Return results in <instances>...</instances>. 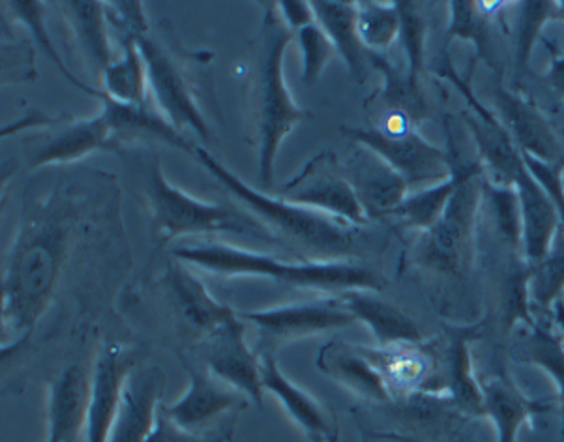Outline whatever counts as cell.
Returning <instances> with one entry per match:
<instances>
[{
	"label": "cell",
	"instance_id": "6da1fadb",
	"mask_svg": "<svg viewBox=\"0 0 564 442\" xmlns=\"http://www.w3.org/2000/svg\"><path fill=\"white\" fill-rule=\"evenodd\" d=\"M77 218L74 203L61 200L57 192L50 200L39 201L23 216L0 285L2 326L10 336V342L2 345L4 355L21 347L50 310L68 261Z\"/></svg>",
	"mask_w": 564,
	"mask_h": 442
},
{
	"label": "cell",
	"instance_id": "7a4b0ae2",
	"mask_svg": "<svg viewBox=\"0 0 564 442\" xmlns=\"http://www.w3.org/2000/svg\"><path fill=\"white\" fill-rule=\"evenodd\" d=\"M176 261L205 268L214 274L251 276V278H269L280 283L314 289L323 293H336L338 297L351 291H370L381 293L387 280L377 274L376 270L362 262L351 259L344 261H312L285 262L280 257L269 254H258L251 249L239 248L231 244L205 242L195 246H182L173 249Z\"/></svg>",
	"mask_w": 564,
	"mask_h": 442
},
{
	"label": "cell",
	"instance_id": "3957f363",
	"mask_svg": "<svg viewBox=\"0 0 564 442\" xmlns=\"http://www.w3.org/2000/svg\"><path fill=\"white\" fill-rule=\"evenodd\" d=\"M291 42L293 31L280 18L276 2L264 4L250 75L251 109L259 141V184L264 194L274 184L278 152L283 141L306 119V111L296 106L283 75L285 51Z\"/></svg>",
	"mask_w": 564,
	"mask_h": 442
},
{
	"label": "cell",
	"instance_id": "277c9868",
	"mask_svg": "<svg viewBox=\"0 0 564 442\" xmlns=\"http://www.w3.org/2000/svg\"><path fill=\"white\" fill-rule=\"evenodd\" d=\"M195 158L208 173L226 187L229 194L242 201L259 222L270 230H278L291 244L304 249L312 261H344L351 254L358 227L344 219L334 218L314 208L293 205L280 197H270L248 186L232 171L221 165L207 149L195 147Z\"/></svg>",
	"mask_w": 564,
	"mask_h": 442
},
{
	"label": "cell",
	"instance_id": "5b68a950",
	"mask_svg": "<svg viewBox=\"0 0 564 442\" xmlns=\"http://www.w3.org/2000/svg\"><path fill=\"white\" fill-rule=\"evenodd\" d=\"M446 150L451 154L456 190L443 218L432 229L422 233L419 242L414 244L413 259L440 274L464 278L475 261L478 208L484 197L486 171L480 160H462L454 144L448 143Z\"/></svg>",
	"mask_w": 564,
	"mask_h": 442
},
{
	"label": "cell",
	"instance_id": "8992f818",
	"mask_svg": "<svg viewBox=\"0 0 564 442\" xmlns=\"http://www.w3.org/2000/svg\"><path fill=\"white\" fill-rule=\"evenodd\" d=\"M144 192L151 206L152 230L158 244H167L184 235L202 233H231L263 242H280V238L272 235V230L253 216L240 213L231 206L195 200L178 190L163 175L158 158L147 169Z\"/></svg>",
	"mask_w": 564,
	"mask_h": 442
},
{
	"label": "cell",
	"instance_id": "52a82bcc",
	"mask_svg": "<svg viewBox=\"0 0 564 442\" xmlns=\"http://www.w3.org/2000/svg\"><path fill=\"white\" fill-rule=\"evenodd\" d=\"M345 138L383 158L390 168L405 179L409 186L440 184L452 176L448 150L422 138L413 120L402 112L387 111L381 125L366 128H341Z\"/></svg>",
	"mask_w": 564,
	"mask_h": 442
},
{
	"label": "cell",
	"instance_id": "ba28073f",
	"mask_svg": "<svg viewBox=\"0 0 564 442\" xmlns=\"http://www.w3.org/2000/svg\"><path fill=\"white\" fill-rule=\"evenodd\" d=\"M138 45L147 64L149 88L154 96V106L176 131L188 128L208 141L210 130L184 66L171 55L167 45L151 36L149 32L138 37Z\"/></svg>",
	"mask_w": 564,
	"mask_h": 442
},
{
	"label": "cell",
	"instance_id": "9c48e42d",
	"mask_svg": "<svg viewBox=\"0 0 564 442\" xmlns=\"http://www.w3.org/2000/svg\"><path fill=\"white\" fill-rule=\"evenodd\" d=\"M278 197L344 219L355 227H362L370 219L345 175L344 165L333 152L315 154L299 175L283 184Z\"/></svg>",
	"mask_w": 564,
	"mask_h": 442
},
{
	"label": "cell",
	"instance_id": "30bf717a",
	"mask_svg": "<svg viewBox=\"0 0 564 442\" xmlns=\"http://www.w3.org/2000/svg\"><path fill=\"white\" fill-rule=\"evenodd\" d=\"M240 319L258 328L259 336L263 337V351H272V345L278 343L295 342L319 332L345 328L357 321L339 297L246 312Z\"/></svg>",
	"mask_w": 564,
	"mask_h": 442
},
{
	"label": "cell",
	"instance_id": "8fae6325",
	"mask_svg": "<svg viewBox=\"0 0 564 442\" xmlns=\"http://www.w3.org/2000/svg\"><path fill=\"white\" fill-rule=\"evenodd\" d=\"M246 324L240 317L220 326L205 339V368L226 385L239 390L258 409H263V368L261 355L246 342Z\"/></svg>",
	"mask_w": 564,
	"mask_h": 442
},
{
	"label": "cell",
	"instance_id": "7c38bea8",
	"mask_svg": "<svg viewBox=\"0 0 564 442\" xmlns=\"http://www.w3.org/2000/svg\"><path fill=\"white\" fill-rule=\"evenodd\" d=\"M182 366L188 371V390L175 403L163 406V409L184 430L195 433L216 431L214 425L221 418H231V412L237 414L248 406L246 396L226 385L224 380L216 379L207 368H195L186 358H182Z\"/></svg>",
	"mask_w": 564,
	"mask_h": 442
},
{
	"label": "cell",
	"instance_id": "4fadbf2b",
	"mask_svg": "<svg viewBox=\"0 0 564 442\" xmlns=\"http://www.w3.org/2000/svg\"><path fill=\"white\" fill-rule=\"evenodd\" d=\"M119 141L115 138L113 126L106 111L98 117L76 120L63 115L42 143L32 150L31 168H47L58 163H72L93 154L96 150H117Z\"/></svg>",
	"mask_w": 564,
	"mask_h": 442
},
{
	"label": "cell",
	"instance_id": "5bb4252c",
	"mask_svg": "<svg viewBox=\"0 0 564 442\" xmlns=\"http://www.w3.org/2000/svg\"><path fill=\"white\" fill-rule=\"evenodd\" d=\"M165 375L156 366H133L120 392L113 430L107 442H147L162 406Z\"/></svg>",
	"mask_w": 564,
	"mask_h": 442
},
{
	"label": "cell",
	"instance_id": "9a60e30c",
	"mask_svg": "<svg viewBox=\"0 0 564 442\" xmlns=\"http://www.w3.org/2000/svg\"><path fill=\"white\" fill-rule=\"evenodd\" d=\"M494 101L497 119L518 144L520 152H527L542 162L563 160L561 141L544 115L531 101L502 87L499 82L494 85Z\"/></svg>",
	"mask_w": 564,
	"mask_h": 442
},
{
	"label": "cell",
	"instance_id": "2e32d148",
	"mask_svg": "<svg viewBox=\"0 0 564 442\" xmlns=\"http://www.w3.org/2000/svg\"><path fill=\"white\" fill-rule=\"evenodd\" d=\"M133 358L119 345H109L96 362L90 385L85 442H107L113 430L115 414L119 409L120 392L126 377L132 371Z\"/></svg>",
	"mask_w": 564,
	"mask_h": 442
},
{
	"label": "cell",
	"instance_id": "e0dca14e",
	"mask_svg": "<svg viewBox=\"0 0 564 442\" xmlns=\"http://www.w3.org/2000/svg\"><path fill=\"white\" fill-rule=\"evenodd\" d=\"M368 218L389 216L408 197L409 184L383 158L357 144L351 162L344 168Z\"/></svg>",
	"mask_w": 564,
	"mask_h": 442
},
{
	"label": "cell",
	"instance_id": "ac0fdd59",
	"mask_svg": "<svg viewBox=\"0 0 564 442\" xmlns=\"http://www.w3.org/2000/svg\"><path fill=\"white\" fill-rule=\"evenodd\" d=\"M264 392H270L282 403L283 411L314 442L338 441V425L333 414L326 411L312 394L296 387L278 366L272 351H261Z\"/></svg>",
	"mask_w": 564,
	"mask_h": 442
},
{
	"label": "cell",
	"instance_id": "d6986e66",
	"mask_svg": "<svg viewBox=\"0 0 564 442\" xmlns=\"http://www.w3.org/2000/svg\"><path fill=\"white\" fill-rule=\"evenodd\" d=\"M90 385L87 371L72 364L51 382L45 442H77L85 433Z\"/></svg>",
	"mask_w": 564,
	"mask_h": 442
},
{
	"label": "cell",
	"instance_id": "ffe728a7",
	"mask_svg": "<svg viewBox=\"0 0 564 442\" xmlns=\"http://www.w3.org/2000/svg\"><path fill=\"white\" fill-rule=\"evenodd\" d=\"M484 323L465 328H446L445 377L443 394L448 403L469 417H482L484 398L480 380L473 375L469 343L480 337Z\"/></svg>",
	"mask_w": 564,
	"mask_h": 442
},
{
	"label": "cell",
	"instance_id": "44dd1931",
	"mask_svg": "<svg viewBox=\"0 0 564 442\" xmlns=\"http://www.w3.org/2000/svg\"><path fill=\"white\" fill-rule=\"evenodd\" d=\"M163 280L176 312L195 331L208 336L232 319L239 317L229 305L214 299L205 283L192 274L181 261L170 262Z\"/></svg>",
	"mask_w": 564,
	"mask_h": 442
},
{
	"label": "cell",
	"instance_id": "7402d4cb",
	"mask_svg": "<svg viewBox=\"0 0 564 442\" xmlns=\"http://www.w3.org/2000/svg\"><path fill=\"white\" fill-rule=\"evenodd\" d=\"M512 186L518 192L523 219V257L529 265L536 267L552 248L553 238L563 227L557 208L544 190L527 171L525 163L514 176Z\"/></svg>",
	"mask_w": 564,
	"mask_h": 442
},
{
	"label": "cell",
	"instance_id": "603a6c76",
	"mask_svg": "<svg viewBox=\"0 0 564 442\" xmlns=\"http://www.w3.org/2000/svg\"><path fill=\"white\" fill-rule=\"evenodd\" d=\"M482 387L484 411L496 428L497 442H518L523 425L533 422L536 414L552 409V403L527 398L514 380L505 371L480 380Z\"/></svg>",
	"mask_w": 564,
	"mask_h": 442
},
{
	"label": "cell",
	"instance_id": "cb8c5ba5",
	"mask_svg": "<svg viewBox=\"0 0 564 442\" xmlns=\"http://www.w3.org/2000/svg\"><path fill=\"white\" fill-rule=\"evenodd\" d=\"M317 368L330 379L344 385L347 390L357 394L358 398L376 403L394 401L383 375L379 374L370 358L364 355L360 345L326 343L317 355Z\"/></svg>",
	"mask_w": 564,
	"mask_h": 442
},
{
	"label": "cell",
	"instance_id": "d4e9b609",
	"mask_svg": "<svg viewBox=\"0 0 564 442\" xmlns=\"http://www.w3.org/2000/svg\"><path fill=\"white\" fill-rule=\"evenodd\" d=\"M357 321L368 324L379 347L422 345L424 336L413 319L370 291H351L339 297Z\"/></svg>",
	"mask_w": 564,
	"mask_h": 442
},
{
	"label": "cell",
	"instance_id": "484cf974",
	"mask_svg": "<svg viewBox=\"0 0 564 442\" xmlns=\"http://www.w3.org/2000/svg\"><path fill=\"white\" fill-rule=\"evenodd\" d=\"M315 19L333 40L338 55L344 58L349 74L357 83L366 82L370 66V51L358 36L357 2L349 0H314Z\"/></svg>",
	"mask_w": 564,
	"mask_h": 442
},
{
	"label": "cell",
	"instance_id": "4316f807",
	"mask_svg": "<svg viewBox=\"0 0 564 442\" xmlns=\"http://www.w3.org/2000/svg\"><path fill=\"white\" fill-rule=\"evenodd\" d=\"M63 7L90 74L101 82L104 72L115 63L106 4L95 0H72Z\"/></svg>",
	"mask_w": 564,
	"mask_h": 442
},
{
	"label": "cell",
	"instance_id": "83f0119b",
	"mask_svg": "<svg viewBox=\"0 0 564 442\" xmlns=\"http://www.w3.org/2000/svg\"><path fill=\"white\" fill-rule=\"evenodd\" d=\"M100 101L101 109L106 111L109 122L113 126L115 138L119 144L124 141H135V139H156L176 149L194 152L195 147L182 138L181 131H176L160 109L151 106L149 101L143 106H124L111 100L104 90H101Z\"/></svg>",
	"mask_w": 564,
	"mask_h": 442
},
{
	"label": "cell",
	"instance_id": "f1b7e54d",
	"mask_svg": "<svg viewBox=\"0 0 564 442\" xmlns=\"http://www.w3.org/2000/svg\"><path fill=\"white\" fill-rule=\"evenodd\" d=\"M119 42L122 53L101 75L104 94L124 106H143L149 101V75L143 55L139 51L138 40L124 37Z\"/></svg>",
	"mask_w": 564,
	"mask_h": 442
},
{
	"label": "cell",
	"instance_id": "f546056e",
	"mask_svg": "<svg viewBox=\"0 0 564 442\" xmlns=\"http://www.w3.org/2000/svg\"><path fill=\"white\" fill-rule=\"evenodd\" d=\"M370 66L383 75V104L387 111L402 112L414 125L427 119V101L422 90L421 79H414L390 63L383 53H370Z\"/></svg>",
	"mask_w": 564,
	"mask_h": 442
},
{
	"label": "cell",
	"instance_id": "4dcf8cb0",
	"mask_svg": "<svg viewBox=\"0 0 564 442\" xmlns=\"http://www.w3.org/2000/svg\"><path fill=\"white\" fill-rule=\"evenodd\" d=\"M454 190H456L454 176L440 184L416 190L402 201V205L395 206L389 216L402 222L409 229L426 233L443 218Z\"/></svg>",
	"mask_w": 564,
	"mask_h": 442
},
{
	"label": "cell",
	"instance_id": "1f68e13d",
	"mask_svg": "<svg viewBox=\"0 0 564 442\" xmlns=\"http://www.w3.org/2000/svg\"><path fill=\"white\" fill-rule=\"evenodd\" d=\"M520 360L550 375L564 414V343L544 324L534 323L520 343Z\"/></svg>",
	"mask_w": 564,
	"mask_h": 442
},
{
	"label": "cell",
	"instance_id": "d6a6232c",
	"mask_svg": "<svg viewBox=\"0 0 564 442\" xmlns=\"http://www.w3.org/2000/svg\"><path fill=\"white\" fill-rule=\"evenodd\" d=\"M499 7L501 2H477V0L448 2L451 21H448L443 47H448L452 40H464L475 44L478 55H486L489 18Z\"/></svg>",
	"mask_w": 564,
	"mask_h": 442
},
{
	"label": "cell",
	"instance_id": "836d02e7",
	"mask_svg": "<svg viewBox=\"0 0 564 442\" xmlns=\"http://www.w3.org/2000/svg\"><path fill=\"white\" fill-rule=\"evenodd\" d=\"M358 36L370 53H383L400 37V12L395 2H357Z\"/></svg>",
	"mask_w": 564,
	"mask_h": 442
},
{
	"label": "cell",
	"instance_id": "e575fe53",
	"mask_svg": "<svg viewBox=\"0 0 564 442\" xmlns=\"http://www.w3.org/2000/svg\"><path fill=\"white\" fill-rule=\"evenodd\" d=\"M484 197L489 201L491 218L502 242L507 244L508 248L523 249V219L516 187L496 184L484 175Z\"/></svg>",
	"mask_w": 564,
	"mask_h": 442
},
{
	"label": "cell",
	"instance_id": "d590c367",
	"mask_svg": "<svg viewBox=\"0 0 564 442\" xmlns=\"http://www.w3.org/2000/svg\"><path fill=\"white\" fill-rule=\"evenodd\" d=\"M4 7L10 8L13 13H15V18L20 19L21 23L29 29L31 32L32 40L36 42V47L40 51H44L45 56L50 58L51 63L57 66L58 72L68 79L74 87L79 88L83 93L90 94V96H95L100 100L101 90L100 88L90 87L87 83L79 82L76 75L69 72L68 66L64 64L63 58L58 55L57 50H55V45L51 42L50 32H47V26H45L44 21V8H42V2H36V0H15V2H8Z\"/></svg>",
	"mask_w": 564,
	"mask_h": 442
},
{
	"label": "cell",
	"instance_id": "8d00e7d4",
	"mask_svg": "<svg viewBox=\"0 0 564 442\" xmlns=\"http://www.w3.org/2000/svg\"><path fill=\"white\" fill-rule=\"evenodd\" d=\"M564 291V225L553 238L547 256L534 267L531 299L534 304L553 305Z\"/></svg>",
	"mask_w": 564,
	"mask_h": 442
},
{
	"label": "cell",
	"instance_id": "74e56055",
	"mask_svg": "<svg viewBox=\"0 0 564 442\" xmlns=\"http://www.w3.org/2000/svg\"><path fill=\"white\" fill-rule=\"evenodd\" d=\"M395 7L400 12V42L408 61V74L421 79L426 58L427 21L414 2L398 0Z\"/></svg>",
	"mask_w": 564,
	"mask_h": 442
},
{
	"label": "cell",
	"instance_id": "f35d334b",
	"mask_svg": "<svg viewBox=\"0 0 564 442\" xmlns=\"http://www.w3.org/2000/svg\"><path fill=\"white\" fill-rule=\"evenodd\" d=\"M563 18L558 2H545V0H531L521 2L520 18H518V34H516V63L520 68H525L533 53L534 44L542 34L545 23L550 19Z\"/></svg>",
	"mask_w": 564,
	"mask_h": 442
},
{
	"label": "cell",
	"instance_id": "ab89813d",
	"mask_svg": "<svg viewBox=\"0 0 564 442\" xmlns=\"http://www.w3.org/2000/svg\"><path fill=\"white\" fill-rule=\"evenodd\" d=\"M533 270V265L521 261L508 272L505 289H502V321L507 324V328H512L518 321L525 323L527 326L534 324L529 312Z\"/></svg>",
	"mask_w": 564,
	"mask_h": 442
},
{
	"label": "cell",
	"instance_id": "60d3db41",
	"mask_svg": "<svg viewBox=\"0 0 564 442\" xmlns=\"http://www.w3.org/2000/svg\"><path fill=\"white\" fill-rule=\"evenodd\" d=\"M296 40L302 53V82L304 85H315L325 72L326 64L336 56V47L319 23L307 25L296 32Z\"/></svg>",
	"mask_w": 564,
	"mask_h": 442
},
{
	"label": "cell",
	"instance_id": "b9f144b4",
	"mask_svg": "<svg viewBox=\"0 0 564 442\" xmlns=\"http://www.w3.org/2000/svg\"><path fill=\"white\" fill-rule=\"evenodd\" d=\"M232 424L224 425L220 430L208 431V433H195V431L184 430L176 424L175 420H171L162 403L158 411L156 424L147 442H227L232 436Z\"/></svg>",
	"mask_w": 564,
	"mask_h": 442
},
{
	"label": "cell",
	"instance_id": "7bdbcfd3",
	"mask_svg": "<svg viewBox=\"0 0 564 442\" xmlns=\"http://www.w3.org/2000/svg\"><path fill=\"white\" fill-rule=\"evenodd\" d=\"M527 171L531 173L545 195L552 200L564 225V158L558 162H542L539 158L521 152Z\"/></svg>",
	"mask_w": 564,
	"mask_h": 442
},
{
	"label": "cell",
	"instance_id": "ee69618b",
	"mask_svg": "<svg viewBox=\"0 0 564 442\" xmlns=\"http://www.w3.org/2000/svg\"><path fill=\"white\" fill-rule=\"evenodd\" d=\"M106 18L109 29L119 40L143 36L149 32V23L144 18L141 2H111L106 4Z\"/></svg>",
	"mask_w": 564,
	"mask_h": 442
},
{
	"label": "cell",
	"instance_id": "f6af8a7d",
	"mask_svg": "<svg viewBox=\"0 0 564 442\" xmlns=\"http://www.w3.org/2000/svg\"><path fill=\"white\" fill-rule=\"evenodd\" d=\"M276 8L283 23L289 26V31L299 32L304 26L317 23L314 7L306 0H282V2H276Z\"/></svg>",
	"mask_w": 564,
	"mask_h": 442
},
{
	"label": "cell",
	"instance_id": "bcb514c9",
	"mask_svg": "<svg viewBox=\"0 0 564 442\" xmlns=\"http://www.w3.org/2000/svg\"><path fill=\"white\" fill-rule=\"evenodd\" d=\"M552 53V63L550 68L545 72L544 82L552 87L553 93L557 94L558 98L564 100V55H558L557 51L553 50L552 45L545 42Z\"/></svg>",
	"mask_w": 564,
	"mask_h": 442
},
{
	"label": "cell",
	"instance_id": "7dc6e473",
	"mask_svg": "<svg viewBox=\"0 0 564 442\" xmlns=\"http://www.w3.org/2000/svg\"><path fill=\"white\" fill-rule=\"evenodd\" d=\"M377 439H383V441H392V442H427L422 441V439H416L413 435H403V433H394V431H390V433H377Z\"/></svg>",
	"mask_w": 564,
	"mask_h": 442
},
{
	"label": "cell",
	"instance_id": "c3c4849f",
	"mask_svg": "<svg viewBox=\"0 0 564 442\" xmlns=\"http://www.w3.org/2000/svg\"><path fill=\"white\" fill-rule=\"evenodd\" d=\"M553 312H555V321H557L558 328L564 332V302L563 300H557L555 304H553Z\"/></svg>",
	"mask_w": 564,
	"mask_h": 442
},
{
	"label": "cell",
	"instance_id": "681fc988",
	"mask_svg": "<svg viewBox=\"0 0 564 442\" xmlns=\"http://www.w3.org/2000/svg\"><path fill=\"white\" fill-rule=\"evenodd\" d=\"M558 8H561V13H563V18H564V0H563V2H558Z\"/></svg>",
	"mask_w": 564,
	"mask_h": 442
},
{
	"label": "cell",
	"instance_id": "f907efd6",
	"mask_svg": "<svg viewBox=\"0 0 564 442\" xmlns=\"http://www.w3.org/2000/svg\"><path fill=\"white\" fill-rule=\"evenodd\" d=\"M563 182H564V179H563Z\"/></svg>",
	"mask_w": 564,
	"mask_h": 442
},
{
	"label": "cell",
	"instance_id": "816d5d0a",
	"mask_svg": "<svg viewBox=\"0 0 564 442\" xmlns=\"http://www.w3.org/2000/svg\"><path fill=\"white\" fill-rule=\"evenodd\" d=\"M563 133H564V131H563Z\"/></svg>",
	"mask_w": 564,
	"mask_h": 442
}]
</instances>
